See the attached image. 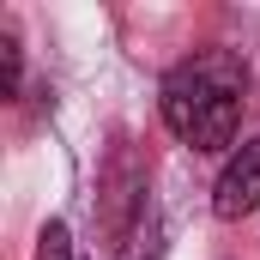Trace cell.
I'll list each match as a JSON object with an SVG mask.
<instances>
[{
	"label": "cell",
	"mask_w": 260,
	"mask_h": 260,
	"mask_svg": "<svg viewBox=\"0 0 260 260\" xmlns=\"http://www.w3.org/2000/svg\"><path fill=\"white\" fill-rule=\"evenodd\" d=\"M242 91H248V67L230 49H200L188 61L170 67L157 109L170 133L194 151H224L236 145V121H242Z\"/></svg>",
	"instance_id": "cell-1"
},
{
	"label": "cell",
	"mask_w": 260,
	"mask_h": 260,
	"mask_svg": "<svg viewBox=\"0 0 260 260\" xmlns=\"http://www.w3.org/2000/svg\"><path fill=\"white\" fill-rule=\"evenodd\" d=\"M254 206H260V133L230 151V164L218 170V188H212V212L218 218H248Z\"/></svg>",
	"instance_id": "cell-2"
},
{
	"label": "cell",
	"mask_w": 260,
	"mask_h": 260,
	"mask_svg": "<svg viewBox=\"0 0 260 260\" xmlns=\"http://www.w3.org/2000/svg\"><path fill=\"white\" fill-rule=\"evenodd\" d=\"M37 260H73V236H67V224H43V236H37Z\"/></svg>",
	"instance_id": "cell-3"
},
{
	"label": "cell",
	"mask_w": 260,
	"mask_h": 260,
	"mask_svg": "<svg viewBox=\"0 0 260 260\" xmlns=\"http://www.w3.org/2000/svg\"><path fill=\"white\" fill-rule=\"evenodd\" d=\"M0 91H6V97L18 91V43H12V37H0Z\"/></svg>",
	"instance_id": "cell-4"
}]
</instances>
